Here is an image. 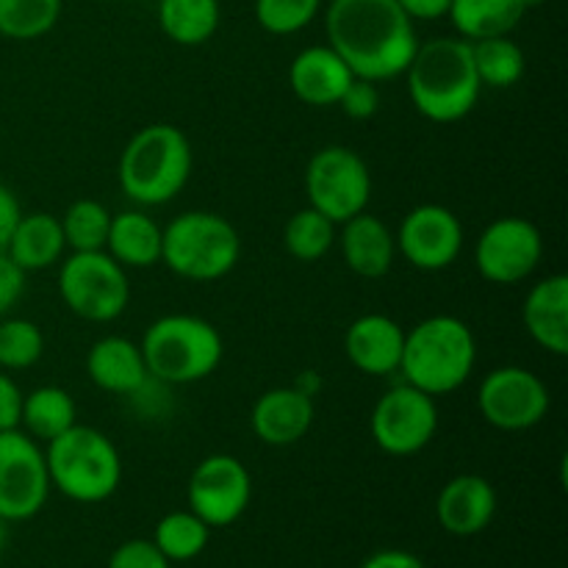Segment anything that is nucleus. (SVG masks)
<instances>
[{"label": "nucleus", "mask_w": 568, "mask_h": 568, "mask_svg": "<svg viewBox=\"0 0 568 568\" xmlns=\"http://www.w3.org/2000/svg\"><path fill=\"white\" fill-rule=\"evenodd\" d=\"M325 31L353 75L372 83L405 75L419 48L414 20L397 0H331Z\"/></svg>", "instance_id": "f257e3e1"}, {"label": "nucleus", "mask_w": 568, "mask_h": 568, "mask_svg": "<svg viewBox=\"0 0 568 568\" xmlns=\"http://www.w3.org/2000/svg\"><path fill=\"white\" fill-rule=\"evenodd\" d=\"M405 78L414 109L438 125L460 122L480 100L483 83L471 59V42L460 37L419 42Z\"/></svg>", "instance_id": "f03ea898"}, {"label": "nucleus", "mask_w": 568, "mask_h": 568, "mask_svg": "<svg viewBox=\"0 0 568 568\" xmlns=\"http://www.w3.org/2000/svg\"><path fill=\"white\" fill-rule=\"evenodd\" d=\"M192 142L181 128L155 122L131 136L120 155L116 181L122 194L144 209L166 205L186 189L192 178Z\"/></svg>", "instance_id": "7ed1b4c3"}, {"label": "nucleus", "mask_w": 568, "mask_h": 568, "mask_svg": "<svg viewBox=\"0 0 568 568\" xmlns=\"http://www.w3.org/2000/svg\"><path fill=\"white\" fill-rule=\"evenodd\" d=\"M477 364V338L464 320L436 314L422 320L405 333L399 375L403 383L430 394L447 397L469 383Z\"/></svg>", "instance_id": "20e7f679"}, {"label": "nucleus", "mask_w": 568, "mask_h": 568, "mask_svg": "<svg viewBox=\"0 0 568 568\" xmlns=\"http://www.w3.org/2000/svg\"><path fill=\"white\" fill-rule=\"evenodd\" d=\"M50 488L78 505H100L122 483V458L109 436L98 427L72 425L44 444Z\"/></svg>", "instance_id": "39448f33"}, {"label": "nucleus", "mask_w": 568, "mask_h": 568, "mask_svg": "<svg viewBox=\"0 0 568 568\" xmlns=\"http://www.w3.org/2000/svg\"><path fill=\"white\" fill-rule=\"evenodd\" d=\"M150 381L189 386L214 375L225 355V342L209 320L194 314H166L150 322L139 342Z\"/></svg>", "instance_id": "423d86ee"}, {"label": "nucleus", "mask_w": 568, "mask_h": 568, "mask_svg": "<svg viewBox=\"0 0 568 568\" xmlns=\"http://www.w3.org/2000/svg\"><path fill=\"white\" fill-rule=\"evenodd\" d=\"M242 258V239L227 216L214 211H183L164 227L161 264L192 283L222 281Z\"/></svg>", "instance_id": "0eeeda50"}, {"label": "nucleus", "mask_w": 568, "mask_h": 568, "mask_svg": "<svg viewBox=\"0 0 568 568\" xmlns=\"http://www.w3.org/2000/svg\"><path fill=\"white\" fill-rule=\"evenodd\" d=\"M59 294L67 308L83 322L105 325L125 314L131 303V281L125 266L105 250L70 253L59 266Z\"/></svg>", "instance_id": "6e6552de"}, {"label": "nucleus", "mask_w": 568, "mask_h": 568, "mask_svg": "<svg viewBox=\"0 0 568 568\" xmlns=\"http://www.w3.org/2000/svg\"><path fill=\"white\" fill-rule=\"evenodd\" d=\"M305 194H308L311 209L342 225L369 205V164L355 150L342 148V144L316 150L305 170Z\"/></svg>", "instance_id": "1a4fd4ad"}, {"label": "nucleus", "mask_w": 568, "mask_h": 568, "mask_svg": "<svg viewBox=\"0 0 568 568\" xmlns=\"http://www.w3.org/2000/svg\"><path fill=\"white\" fill-rule=\"evenodd\" d=\"M369 430L377 447L392 458H410L430 447L438 433L436 397L399 383L377 399L369 416Z\"/></svg>", "instance_id": "9d476101"}, {"label": "nucleus", "mask_w": 568, "mask_h": 568, "mask_svg": "<svg viewBox=\"0 0 568 568\" xmlns=\"http://www.w3.org/2000/svg\"><path fill=\"white\" fill-rule=\"evenodd\" d=\"M549 388L525 366H497L488 372L477 392L483 419L503 433H521L541 425L549 414Z\"/></svg>", "instance_id": "9b49d317"}, {"label": "nucleus", "mask_w": 568, "mask_h": 568, "mask_svg": "<svg viewBox=\"0 0 568 568\" xmlns=\"http://www.w3.org/2000/svg\"><path fill=\"white\" fill-rule=\"evenodd\" d=\"M50 497L44 449L26 430L0 433V519L28 521Z\"/></svg>", "instance_id": "f8f14e48"}, {"label": "nucleus", "mask_w": 568, "mask_h": 568, "mask_svg": "<svg viewBox=\"0 0 568 568\" xmlns=\"http://www.w3.org/2000/svg\"><path fill=\"white\" fill-rule=\"evenodd\" d=\"M189 510L211 530L236 525L253 499V477L247 466L227 453H214L194 466L189 477Z\"/></svg>", "instance_id": "ddd939ff"}, {"label": "nucleus", "mask_w": 568, "mask_h": 568, "mask_svg": "<svg viewBox=\"0 0 568 568\" xmlns=\"http://www.w3.org/2000/svg\"><path fill=\"white\" fill-rule=\"evenodd\" d=\"M544 258L541 231L525 216H499L480 233L475 266L494 286L525 283Z\"/></svg>", "instance_id": "4468645a"}, {"label": "nucleus", "mask_w": 568, "mask_h": 568, "mask_svg": "<svg viewBox=\"0 0 568 568\" xmlns=\"http://www.w3.org/2000/svg\"><path fill=\"white\" fill-rule=\"evenodd\" d=\"M394 239H397V255H403L414 270L442 272L458 261L466 236L453 209L425 203L403 216Z\"/></svg>", "instance_id": "2eb2a0df"}, {"label": "nucleus", "mask_w": 568, "mask_h": 568, "mask_svg": "<svg viewBox=\"0 0 568 568\" xmlns=\"http://www.w3.org/2000/svg\"><path fill=\"white\" fill-rule=\"evenodd\" d=\"M314 397L297 386L270 388L261 394L250 410L253 436L266 447H292L300 444L314 427Z\"/></svg>", "instance_id": "dca6fc26"}, {"label": "nucleus", "mask_w": 568, "mask_h": 568, "mask_svg": "<svg viewBox=\"0 0 568 568\" xmlns=\"http://www.w3.org/2000/svg\"><path fill=\"white\" fill-rule=\"evenodd\" d=\"M405 331L397 320L386 314H364L347 327L344 353L347 361L369 377H388L399 372Z\"/></svg>", "instance_id": "f3484780"}, {"label": "nucleus", "mask_w": 568, "mask_h": 568, "mask_svg": "<svg viewBox=\"0 0 568 568\" xmlns=\"http://www.w3.org/2000/svg\"><path fill=\"white\" fill-rule=\"evenodd\" d=\"M353 70L331 44H311L294 55L288 67V87L294 98L311 109H331L353 81Z\"/></svg>", "instance_id": "a211bd4d"}, {"label": "nucleus", "mask_w": 568, "mask_h": 568, "mask_svg": "<svg viewBox=\"0 0 568 568\" xmlns=\"http://www.w3.org/2000/svg\"><path fill=\"white\" fill-rule=\"evenodd\" d=\"M497 516V491L480 475H458L436 499V519L449 536L471 538L486 530Z\"/></svg>", "instance_id": "6ab92c4d"}, {"label": "nucleus", "mask_w": 568, "mask_h": 568, "mask_svg": "<svg viewBox=\"0 0 568 568\" xmlns=\"http://www.w3.org/2000/svg\"><path fill=\"white\" fill-rule=\"evenodd\" d=\"M342 231L336 233V242L342 247V258L349 270L366 281L388 275L397 258V239L394 231L381 216L361 211L353 220L342 222Z\"/></svg>", "instance_id": "aec40b11"}, {"label": "nucleus", "mask_w": 568, "mask_h": 568, "mask_svg": "<svg viewBox=\"0 0 568 568\" xmlns=\"http://www.w3.org/2000/svg\"><path fill=\"white\" fill-rule=\"evenodd\" d=\"M521 320L532 342L549 355H568V277L549 275L527 292Z\"/></svg>", "instance_id": "412c9836"}, {"label": "nucleus", "mask_w": 568, "mask_h": 568, "mask_svg": "<svg viewBox=\"0 0 568 568\" xmlns=\"http://www.w3.org/2000/svg\"><path fill=\"white\" fill-rule=\"evenodd\" d=\"M87 375L100 392L139 394L150 381L142 347L125 336H103L89 347Z\"/></svg>", "instance_id": "4be33fe9"}, {"label": "nucleus", "mask_w": 568, "mask_h": 568, "mask_svg": "<svg viewBox=\"0 0 568 568\" xmlns=\"http://www.w3.org/2000/svg\"><path fill=\"white\" fill-rule=\"evenodd\" d=\"M164 227L144 211H120L111 214L105 253L125 270H150L161 264Z\"/></svg>", "instance_id": "5701e85b"}, {"label": "nucleus", "mask_w": 568, "mask_h": 568, "mask_svg": "<svg viewBox=\"0 0 568 568\" xmlns=\"http://www.w3.org/2000/svg\"><path fill=\"white\" fill-rule=\"evenodd\" d=\"M64 250L67 242L59 216L48 214V211L22 214L14 233H11L9 244H6L9 258L14 261L26 275L28 272H44L50 270V266L61 264Z\"/></svg>", "instance_id": "b1692460"}, {"label": "nucleus", "mask_w": 568, "mask_h": 568, "mask_svg": "<svg viewBox=\"0 0 568 568\" xmlns=\"http://www.w3.org/2000/svg\"><path fill=\"white\" fill-rule=\"evenodd\" d=\"M525 14V0H453L447 17L460 39L477 42V39L510 37Z\"/></svg>", "instance_id": "393cba45"}, {"label": "nucleus", "mask_w": 568, "mask_h": 568, "mask_svg": "<svg viewBox=\"0 0 568 568\" xmlns=\"http://www.w3.org/2000/svg\"><path fill=\"white\" fill-rule=\"evenodd\" d=\"M72 425H78V408L67 388L39 386L33 392L22 394L20 427H26L33 442H53L61 433L70 430Z\"/></svg>", "instance_id": "a878e982"}, {"label": "nucleus", "mask_w": 568, "mask_h": 568, "mask_svg": "<svg viewBox=\"0 0 568 568\" xmlns=\"http://www.w3.org/2000/svg\"><path fill=\"white\" fill-rule=\"evenodd\" d=\"M222 20L220 0H159V28L183 48L205 44Z\"/></svg>", "instance_id": "bb28decb"}, {"label": "nucleus", "mask_w": 568, "mask_h": 568, "mask_svg": "<svg viewBox=\"0 0 568 568\" xmlns=\"http://www.w3.org/2000/svg\"><path fill=\"white\" fill-rule=\"evenodd\" d=\"M477 78L488 89H510L525 75V50L510 37H491L471 42Z\"/></svg>", "instance_id": "cd10ccee"}, {"label": "nucleus", "mask_w": 568, "mask_h": 568, "mask_svg": "<svg viewBox=\"0 0 568 568\" xmlns=\"http://www.w3.org/2000/svg\"><path fill=\"white\" fill-rule=\"evenodd\" d=\"M211 527L192 510H172L155 525L153 544L170 564H186L209 547Z\"/></svg>", "instance_id": "c85d7f7f"}, {"label": "nucleus", "mask_w": 568, "mask_h": 568, "mask_svg": "<svg viewBox=\"0 0 568 568\" xmlns=\"http://www.w3.org/2000/svg\"><path fill=\"white\" fill-rule=\"evenodd\" d=\"M336 222H331L325 214H320V211L308 205V209L294 211L292 220L286 222L283 244H286L288 255H292L294 261L316 264V261L325 258L333 250V244H336Z\"/></svg>", "instance_id": "c756f323"}, {"label": "nucleus", "mask_w": 568, "mask_h": 568, "mask_svg": "<svg viewBox=\"0 0 568 568\" xmlns=\"http://www.w3.org/2000/svg\"><path fill=\"white\" fill-rule=\"evenodd\" d=\"M59 222L61 231H64L67 250H72V253H98V250H105L111 211L105 209L100 200H75V203L59 216Z\"/></svg>", "instance_id": "7c9ffc66"}, {"label": "nucleus", "mask_w": 568, "mask_h": 568, "mask_svg": "<svg viewBox=\"0 0 568 568\" xmlns=\"http://www.w3.org/2000/svg\"><path fill=\"white\" fill-rule=\"evenodd\" d=\"M61 0H0V37L31 42L55 28Z\"/></svg>", "instance_id": "2f4dec72"}, {"label": "nucleus", "mask_w": 568, "mask_h": 568, "mask_svg": "<svg viewBox=\"0 0 568 568\" xmlns=\"http://www.w3.org/2000/svg\"><path fill=\"white\" fill-rule=\"evenodd\" d=\"M44 355V336L37 322L22 316L0 320V369L26 372L37 366Z\"/></svg>", "instance_id": "473e14b6"}, {"label": "nucleus", "mask_w": 568, "mask_h": 568, "mask_svg": "<svg viewBox=\"0 0 568 568\" xmlns=\"http://www.w3.org/2000/svg\"><path fill=\"white\" fill-rule=\"evenodd\" d=\"M322 11V0H255V20L266 33L292 37L308 28Z\"/></svg>", "instance_id": "72a5a7b5"}, {"label": "nucleus", "mask_w": 568, "mask_h": 568, "mask_svg": "<svg viewBox=\"0 0 568 568\" xmlns=\"http://www.w3.org/2000/svg\"><path fill=\"white\" fill-rule=\"evenodd\" d=\"M105 568H172V564L159 552V547L153 541H148V538H131V541L120 544L111 552L109 566Z\"/></svg>", "instance_id": "f704fd0d"}, {"label": "nucleus", "mask_w": 568, "mask_h": 568, "mask_svg": "<svg viewBox=\"0 0 568 568\" xmlns=\"http://www.w3.org/2000/svg\"><path fill=\"white\" fill-rule=\"evenodd\" d=\"M336 105L349 116V120H372V116L377 114V109H381L377 83L366 81V78H353Z\"/></svg>", "instance_id": "c9c22d12"}, {"label": "nucleus", "mask_w": 568, "mask_h": 568, "mask_svg": "<svg viewBox=\"0 0 568 568\" xmlns=\"http://www.w3.org/2000/svg\"><path fill=\"white\" fill-rule=\"evenodd\" d=\"M22 292H26V272L9 258L6 250H0V320L20 303Z\"/></svg>", "instance_id": "e433bc0d"}, {"label": "nucleus", "mask_w": 568, "mask_h": 568, "mask_svg": "<svg viewBox=\"0 0 568 568\" xmlns=\"http://www.w3.org/2000/svg\"><path fill=\"white\" fill-rule=\"evenodd\" d=\"M22 416V392L9 372L0 369V433L17 430Z\"/></svg>", "instance_id": "4c0bfd02"}, {"label": "nucleus", "mask_w": 568, "mask_h": 568, "mask_svg": "<svg viewBox=\"0 0 568 568\" xmlns=\"http://www.w3.org/2000/svg\"><path fill=\"white\" fill-rule=\"evenodd\" d=\"M20 216H22L20 200H17V194L11 192L6 183H0V250H6V244H9Z\"/></svg>", "instance_id": "58836bf2"}, {"label": "nucleus", "mask_w": 568, "mask_h": 568, "mask_svg": "<svg viewBox=\"0 0 568 568\" xmlns=\"http://www.w3.org/2000/svg\"><path fill=\"white\" fill-rule=\"evenodd\" d=\"M399 9L410 17V20L419 22H433L442 20V17L449 14V6L453 0H397Z\"/></svg>", "instance_id": "ea45409f"}, {"label": "nucleus", "mask_w": 568, "mask_h": 568, "mask_svg": "<svg viewBox=\"0 0 568 568\" xmlns=\"http://www.w3.org/2000/svg\"><path fill=\"white\" fill-rule=\"evenodd\" d=\"M361 568H427L425 560L416 558L414 552H405V549H381V552L369 555V558L361 564Z\"/></svg>", "instance_id": "a19ab883"}, {"label": "nucleus", "mask_w": 568, "mask_h": 568, "mask_svg": "<svg viewBox=\"0 0 568 568\" xmlns=\"http://www.w3.org/2000/svg\"><path fill=\"white\" fill-rule=\"evenodd\" d=\"M6 541H9V521L0 519V555H3Z\"/></svg>", "instance_id": "79ce46f5"}, {"label": "nucleus", "mask_w": 568, "mask_h": 568, "mask_svg": "<svg viewBox=\"0 0 568 568\" xmlns=\"http://www.w3.org/2000/svg\"><path fill=\"white\" fill-rule=\"evenodd\" d=\"M541 3H544V0H525L527 11H530V9H536V6H541Z\"/></svg>", "instance_id": "37998d69"}]
</instances>
